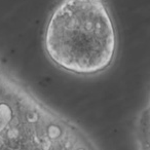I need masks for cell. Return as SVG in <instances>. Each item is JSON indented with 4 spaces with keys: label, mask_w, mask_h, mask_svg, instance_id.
<instances>
[{
    "label": "cell",
    "mask_w": 150,
    "mask_h": 150,
    "mask_svg": "<svg viewBox=\"0 0 150 150\" xmlns=\"http://www.w3.org/2000/svg\"><path fill=\"white\" fill-rule=\"evenodd\" d=\"M50 60L76 74H96L110 66L116 32L104 0H63L46 25Z\"/></svg>",
    "instance_id": "6da1fadb"
}]
</instances>
